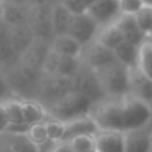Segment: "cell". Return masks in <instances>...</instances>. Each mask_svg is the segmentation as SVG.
Segmentation results:
<instances>
[{
	"label": "cell",
	"mask_w": 152,
	"mask_h": 152,
	"mask_svg": "<svg viewBox=\"0 0 152 152\" xmlns=\"http://www.w3.org/2000/svg\"><path fill=\"white\" fill-rule=\"evenodd\" d=\"M5 74L11 89L15 96L21 100H35L37 99V94L40 89V84L44 77V72L42 69H36L28 67L26 64L18 61L16 64L8 67Z\"/></svg>",
	"instance_id": "obj_1"
},
{
	"label": "cell",
	"mask_w": 152,
	"mask_h": 152,
	"mask_svg": "<svg viewBox=\"0 0 152 152\" xmlns=\"http://www.w3.org/2000/svg\"><path fill=\"white\" fill-rule=\"evenodd\" d=\"M95 72L108 97H121L129 92V68L120 61L113 60Z\"/></svg>",
	"instance_id": "obj_2"
},
{
	"label": "cell",
	"mask_w": 152,
	"mask_h": 152,
	"mask_svg": "<svg viewBox=\"0 0 152 152\" xmlns=\"http://www.w3.org/2000/svg\"><path fill=\"white\" fill-rule=\"evenodd\" d=\"M94 104L95 103L87 96H84L83 94L74 91L45 111L52 119L60 120L63 123H68L75 119L89 115Z\"/></svg>",
	"instance_id": "obj_3"
},
{
	"label": "cell",
	"mask_w": 152,
	"mask_h": 152,
	"mask_svg": "<svg viewBox=\"0 0 152 152\" xmlns=\"http://www.w3.org/2000/svg\"><path fill=\"white\" fill-rule=\"evenodd\" d=\"M100 131L124 132L123 107L120 97H107L103 102L94 104L89 113Z\"/></svg>",
	"instance_id": "obj_4"
},
{
	"label": "cell",
	"mask_w": 152,
	"mask_h": 152,
	"mask_svg": "<svg viewBox=\"0 0 152 152\" xmlns=\"http://www.w3.org/2000/svg\"><path fill=\"white\" fill-rule=\"evenodd\" d=\"M123 107L124 132L139 131L150 123L152 118V104L131 94L120 97Z\"/></svg>",
	"instance_id": "obj_5"
},
{
	"label": "cell",
	"mask_w": 152,
	"mask_h": 152,
	"mask_svg": "<svg viewBox=\"0 0 152 152\" xmlns=\"http://www.w3.org/2000/svg\"><path fill=\"white\" fill-rule=\"evenodd\" d=\"M74 92L72 79L61 75H45L40 84V89L37 94L36 102L44 110L50 108L51 105L56 104L61 99Z\"/></svg>",
	"instance_id": "obj_6"
},
{
	"label": "cell",
	"mask_w": 152,
	"mask_h": 152,
	"mask_svg": "<svg viewBox=\"0 0 152 152\" xmlns=\"http://www.w3.org/2000/svg\"><path fill=\"white\" fill-rule=\"evenodd\" d=\"M72 84H74V91H77L87 96L89 100L96 104L99 102L107 99L104 89L100 84L99 79L96 76V72L92 68L87 67L86 64H81L80 69L72 76Z\"/></svg>",
	"instance_id": "obj_7"
},
{
	"label": "cell",
	"mask_w": 152,
	"mask_h": 152,
	"mask_svg": "<svg viewBox=\"0 0 152 152\" xmlns=\"http://www.w3.org/2000/svg\"><path fill=\"white\" fill-rule=\"evenodd\" d=\"M51 11L52 4H31L29 27L34 31L35 37L52 43L55 35L51 23Z\"/></svg>",
	"instance_id": "obj_8"
},
{
	"label": "cell",
	"mask_w": 152,
	"mask_h": 152,
	"mask_svg": "<svg viewBox=\"0 0 152 152\" xmlns=\"http://www.w3.org/2000/svg\"><path fill=\"white\" fill-rule=\"evenodd\" d=\"M99 29L100 27L87 12L74 13L71 26L68 29V35L84 47V45H87L88 43L94 42L96 39Z\"/></svg>",
	"instance_id": "obj_9"
},
{
	"label": "cell",
	"mask_w": 152,
	"mask_h": 152,
	"mask_svg": "<svg viewBox=\"0 0 152 152\" xmlns=\"http://www.w3.org/2000/svg\"><path fill=\"white\" fill-rule=\"evenodd\" d=\"M80 60L87 67L96 71V69L112 63L113 60H116V58H115L113 51L103 47L100 43L94 40V42L88 43L87 45L83 47L81 53H80Z\"/></svg>",
	"instance_id": "obj_10"
},
{
	"label": "cell",
	"mask_w": 152,
	"mask_h": 152,
	"mask_svg": "<svg viewBox=\"0 0 152 152\" xmlns=\"http://www.w3.org/2000/svg\"><path fill=\"white\" fill-rule=\"evenodd\" d=\"M86 12L96 21L100 28L115 23L116 19L121 15L119 0H95Z\"/></svg>",
	"instance_id": "obj_11"
},
{
	"label": "cell",
	"mask_w": 152,
	"mask_h": 152,
	"mask_svg": "<svg viewBox=\"0 0 152 152\" xmlns=\"http://www.w3.org/2000/svg\"><path fill=\"white\" fill-rule=\"evenodd\" d=\"M50 51H51V42L35 37L32 44L28 47V50L19 58V61L28 67H32V68L42 69L43 63H44Z\"/></svg>",
	"instance_id": "obj_12"
},
{
	"label": "cell",
	"mask_w": 152,
	"mask_h": 152,
	"mask_svg": "<svg viewBox=\"0 0 152 152\" xmlns=\"http://www.w3.org/2000/svg\"><path fill=\"white\" fill-rule=\"evenodd\" d=\"M99 127L96 126L95 120L89 115L83 116V118L75 119L68 123H64V134L61 140L63 142H71L72 139L77 136H83V135H89V136H95L99 132Z\"/></svg>",
	"instance_id": "obj_13"
},
{
	"label": "cell",
	"mask_w": 152,
	"mask_h": 152,
	"mask_svg": "<svg viewBox=\"0 0 152 152\" xmlns=\"http://www.w3.org/2000/svg\"><path fill=\"white\" fill-rule=\"evenodd\" d=\"M128 94L152 104V80L137 66L134 67V68H129Z\"/></svg>",
	"instance_id": "obj_14"
},
{
	"label": "cell",
	"mask_w": 152,
	"mask_h": 152,
	"mask_svg": "<svg viewBox=\"0 0 152 152\" xmlns=\"http://www.w3.org/2000/svg\"><path fill=\"white\" fill-rule=\"evenodd\" d=\"M95 148L97 152H124L126 132L99 131L95 135Z\"/></svg>",
	"instance_id": "obj_15"
},
{
	"label": "cell",
	"mask_w": 152,
	"mask_h": 152,
	"mask_svg": "<svg viewBox=\"0 0 152 152\" xmlns=\"http://www.w3.org/2000/svg\"><path fill=\"white\" fill-rule=\"evenodd\" d=\"M3 21L10 27L28 26L31 18V3H11L4 1Z\"/></svg>",
	"instance_id": "obj_16"
},
{
	"label": "cell",
	"mask_w": 152,
	"mask_h": 152,
	"mask_svg": "<svg viewBox=\"0 0 152 152\" xmlns=\"http://www.w3.org/2000/svg\"><path fill=\"white\" fill-rule=\"evenodd\" d=\"M19 61L11 40V28L7 23L0 21V66L11 67Z\"/></svg>",
	"instance_id": "obj_17"
},
{
	"label": "cell",
	"mask_w": 152,
	"mask_h": 152,
	"mask_svg": "<svg viewBox=\"0 0 152 152\" xmlns=\"http://www.w3.org/2000/svg\"><path fill=\"white\" fill-rule=\"evenodd\" d=\"M115 24L119 27V29L123 32L124 39L135 45H140L143 39L147 36V35L139 28L137 21L134 15H123V13H121V15L116 19Z\"/></svg>",
	"instance_id": "obj_18"
},
{
	"label": "cell",
	"mask_w": 152,
	"mask_h": 152,
	"mask_svg": "<svg viewBox=\"0 0 152 152\" xmlns=\"http://www.w3.org/2000/svg\"><path fill=\"white\" fill-rule=\"evenodd\" d=\"M72 18H74V13H72L63 3H55V4H52L51 23H52L53 35L59 36V35L68 34Z\"/></svg>",
	"instance_id": "obj_19"
},
{
	"label": "cell",
	"mask_w": 152,
	"mask_h": 152,
	"mask_svg": "<svg viewBox=\"0 0 152 152\" xmlns=\"http://www.w3.org/2000/svg\"><path fill=\"white\" fill-rule=\"evenodd\" d=\"M11 28V40L18 58H20L28 47L35 40V34L32 28L28 26H18V27H10Z\"/></svg>",
	"instance_id": "obj_20"
},
{
	"label": "cell",
	"mask_w": 152,
	"mask_h": 152,
	"mask_svg": "<svg viewBox=\"0 0 152 152\" xmlns=\"http://www.w3.org/2000/svg\"><path fill=\"white\" fill-rule=\"evenodd\" d=\"M95 40H96L97 43H100L103 47L108 48V50H111V51H115L121 43L126 42L123 32L119 29V27L116 26L115 23L108 24V26H105V27H102V28L99 29V32H97Z\"/></svg>",
	"instance_id": "obj_21"
},
{
	"label": "cell",
	"mask_w": 152,
	"mask_h": 152,
	"mask_svg": "<svg viewBox=\"0 0 152 152\" xmlns=\"http://www.w3.org/2000/svg\"><path fill=\"white\" fill-rule=\"evenodd\" d=\"M51 48L59 55L64 56H75V58H80L83 45L77 43L74 37H71L68 34L66 35H59L55 36L51 43Z\"/></svg>",
	"instance_id": "obj_22"
},
{
	"label": "cell",
	"mask_w": 152,
	"mask_h": 152,
	"mask_svg": "<svg viewBox=\"0 0 152 152\" xmlns=\"http://www.w3.org/2000/svg\"><path fill=\"white\" fill-rule=\"evenodd\" d=\"M21 105H23L24 121L31 126L37 123H45L52 119L47 111L35 100H21Z\"/></svg>",
	"instance_id": "obj_23"
},
{
	"label": "cell",
	"mask_w": 152,
	"mask_h": 152,
	"mask_svg": "<svg viewBox=\"0 0 152 152\" xmlns=\"http://www.w3.org/2000/svg\"><path fill=\"white\" fill-rule=\"evenodd\" d=\"M115 58L118 61L127 67V68H134L137 66V59H139V45H135L129 42H123L115 51Z\"/></svg>",
	"instance_id": "obj_24"
},
{
	"label": "cell",
	"mask_w": 152,
	"mask_h": 152,
	"mask_svg": "<svg viewBox=\"0 0 152 152\" xmlns=\"http://www.w3.org/2000/svg\"><path fill=\"white\" fill-rule=\"evenodd\" d=\"M151 140L147 135L139 131L126 132V148L124 152H150Z\"/></svg>",
	"instance_id": "obj_25"
},
{
	"label": "cell",
	"mask_w": 152,
	"mask_h": 152,
	"mask_svg": "<svg viewBox=\"0 0 152 152\" xmlns=\"http://www.w3.org/2000/svg\"><path fill=\"white\" fill-rule=\"evenodd\" d=\"M137 67L152 80V36L147 35L139 45Z\"/></svg>",
	"instance_id": "obj_26"
},
{
	"label": "cell",
	"mask_w": 152,
	"mask_h": 152,
	"mask_svg": "<svg viewBox=\"0 0 152 152\" xmlns=\"http://www.w3.org/2000/svg\"><path fill=\"white\" fill-rule=\"evenodd\" d=\"M5 143L13 152H37L36 144L32 143L27 135H10Z\"/></svg>",
	"instance_id": "obj_27"
},
{
	"label": "cell",
	"mask_w": 152,
	"mask_h": 152,
	"mask_svg": "<svg viewBox=\"0 0 152 152\" xmlns=\"http://www.w3.org/2000/svg\"><path fill=\"white\" fill-rule=\"evenodd\" d=\"M81 64L83 63H81L80 58L60 55V60H59V67H58V75L72 77V76L80 69Z\"/></svg>",
	"instance_id": "obj_28"
},
{
	"label": "cell",
	"mask_w": 152,
	"mask_h": 152,
	"mask_svg": "<svg viewBox=\"0 0 152 152\" xmlns=\"http://www.w3.org/2000/svg\"><path fill=\"white\" fill-rule=\"evenodd\" d=\"M4 110L10 123H24L21 100H18V99L8 100V102L4 103Z\"/></svg>",
	"instance_id": "obj_29"
},
{
	"label": "cell",
	"mask_w": 152,
	"mask_h": 152,
	"mask_svg": "<svg viewBox=\"0 0 152 152\" xmlns=\"http://www.w3.org/2000/svg\"><path fill=\"white\" fill-rule=\"evenodd\" d=\"M69 143H71L74 152H91L96 150L95 148V136H89V135L77 136L72 139Z\"/></svg>",
	"instance_id": "obj_30"
},
{
	"label": "cell",
	"mask_w": 152,
	"mask_h": 152,
	"mask_svg": "<svg viewBox=\"0 0 152 152\" xmlns=\"http://www.w3.org/2000/svg\"><path fill=\"white\" fill-rule=\"evenodd\" d=\"M135 19H136V21H137L139 28L142 29L145 35H150L151 29H152V8L144 7L140 12H137L136 15H135Z\"/></svg>",
	"instance_id": "obj_31"
},
{
	"label": "cell",
	"mask_w": 152,
	"mask_h": 152,
	"mask_svg": "<svg viewBox=\"0 0 152 152\" xmlns=\"http://www.w3.org/2000/svg\"><path fill=\"white\" fill-rule=\"evenodd\" d=\"M59 60H60V55L51 48L48 52L47 58H45L44 63H43L42 71L45 75H56L58 74V67H59Z\"/></svg>",
	"instance_id": "obj_32"
},
{
	"label": "cell",
	"mask_w": 152,
	"mask_h": 152,
	"mask_svg": "<svg viewBox=\"0 0 152 152\" xmlns=\"http://www.w3.org/2000/svg\"><path fill=\"white\" fill-rule=\"evenodd\" d=\"M45 128H47V134L50 139L53 140H61L64 134V123L56 119H50L48 121H45Z\"/></svg>",
	"instance_id": "obj_33"
},
{
	"label": "cell",
	"mask_w": 152,
	"mask_h": 152,
	"mask_svg": "<svg viewBox=\"0 0 152 152\" xmlns=\"http://www.w3.org/2000/svg\"><path fill=\"white\" fill-rule=\"evenodd\" d=\"M27 136H28L29 140H31L32 143H35V144H39V143L47 140L48 134H47V128H45V123H37V124L31 126Z\"/></svg>",
	"instance_id": "obj_34"
},
{
	"label": "cell",
	"mask_w": 152,
	"mask_h": 152,
	"mask_svg": "<svg viewBox=\"0 0 152 152\" xmlns=\"http://www.w3.org/2000/svg\"><path fill=\"white\" fill-rule=\"evenodd\" d=\"M119 7H120V12L123 15L135 16L144 8V4L142 0H119Z\"/></svg>",
	"instance_id": "obj_35"
},
{
	"label": "cell",
	"mask_w": 152,
	"mask_h": 152,
	"mask_svg": "<svg viewBox=\"0 0 152 152\" xmlns=\"http://www.w3.org/2000/svg\"><path fill=\"white\" fill-rule=\"evenodd\" d=\"M15 94L11 89L10 83H8L7 77H5V74H1L0 72V104H4L5 102L11 99H15Z\"/></svg>",
	"instance_id": "obj_36"
},
{
	"label": "cell",
	"mask_w": 152,
	"mask_h": 152,
	"mask_svg": "<svg viewBox=\"0 0 152 152\" xmlns=\"http://www.w3.org/2000/svg\"><path fill=\"white\" fill-rule=\"evenodd\" d=\"M95 0H64L63 4L72 13H83Z\"/></svg>",
	"instance_id": "obj_37"
},
{
	"label": "cell",
	"mask_w": 152,
	"mask_h": 152,
	"mask_svg": "<svg viewBox=\"0 0 152 152\" xmlns=\"http://www.w3.org/2000/svg\"><path fill=\"white\" fill-rule=\"evenodd\" d=\"M31 124L28 123H8V126L5 127V131L8 135H27L29 132Z\"/></svg>",
	"instance_id": "obj_38"
},
{
	"label": "cell",
	"mask_w": 152,
	"mask_h": 152,
	"mask_svg": "<svg viewBox=\"0 0 152 152\" xmlns=\"http://www.w3.org/2000/svg\"><path fill=\"white\" fill-rule=\"evenodd\" d=\"M59 142H60V140H59ZM59 142L58 140H53V139H50V137H48L47 140H44V142L36 144L37 152H53Z\"/></svg>",
	"instance_id": "obj_39"
},
{
	"label": "cell",
	"mask_w": 152,
	"mask_h": 152,
	"mask_svg": "<svg viewBox=\"0 0 152 152\" xmlns=\"http://www.w3.org/2000/svg\"><path fill=\"white\" fill-rule=\"evenodd\" d=\"M8 118H7V113H5L4 110V104H0V132H4L5 131V127L8 126Z\"/></svg>",
	"instance_id": "obj_40"
},
{
	"label": "cell",
	"mask_w": 152,
	"mask_h": 152,
	"mask_svg": "<svg viewBox=\"0 0 152 152\" xmlns=\"http://www.w3.org/2000/svg\"><path fill=\"white\" fill-rule=\"evenodd\" d=\"M53 152H74V150H72V145L69 142H63V140H60Z\"/></svg>",
	"instance_id": "obj_41"
},
{
	"label": "cell",
	"mask_w": 152,
	"mask_h": 152,
	"mask_svg": "<svg viewBox=\"0 0 152 152\" xmlns=\"http://www.w3.org/2000/svg\"><path fill=\"white\" fill-rule=\"evenodd\" d=\"M0 152H13V151L11 150L7 143H3V144H0Z\"/></svg>",
	"instance_id": "obj_42"
},
{
	"label": "cell",
	"mask_w": 152,
	"mask_h": 152,
	"mask_svg": "<svg viewBox=\"0 0 152 152\" xmlns=\"http://www.w3.org/2000/svg\"><path fill=\"white\" fill-rule=\"evenodd\" d=\"M144 7H148V8H152V0H142Z\"/></svg>",
	"instance_id": "obj_43"
},
{
	"label": "cell",
	"mask_w": 152,
	"mask_h": 152,
	"mask_svg": "<svg viewBox=\"0 0 152 152\" xmlns=\"http://www.w3.org/2000/svg\"><path fill=\"white\" fill-rule=\"evenodd\" d=\"M3 15H4V7L3 3H0V21H3Z\"/></svg>",
	"instance_id": "obj_44"
},
{
	"label": "cell",
	"mask_w": 152,
	"mask_h": 152,
	"mask_svg": "<svg viewBox=\"0 0 152 152\" xmlns=\"http://www.w3.org/2000/svg\"><path fill=\"white\" fill-rule=\"evenodd\" d=\"M5 1H11V3H31V0H5Z\"/></svg>",
	"instance_id": "obj_45"
},
{
	"label": "cell",
	"mask_w": 152,
	"mask_h": 152,
	"mask_svg": "<svg viewBox=\"0 0 152 152\" xmlns=\"http://www.w3.org/2000/svg\"><path fill=\"white\" fill-rule=\"evenodd\" d=\"M52 1V4H55V3H63L64 0H51Z\"/></svg>",
	"instance_id": "obj_46"
},
{
	"label": "cell",
	"mask_w": 152,
	"mask_h": 152,
	"mask_svg": "<svg viewBox=\"0 0 152 152\" xmlns=\"http://www.w3.org/2000/svg\"><path fill=\"white\" fill-rule=\"evenodd\" d=\"M5 1V0H0V3H4Z\"/></svg>",
	"instance_id": "obj_47"
},
{
	"label": "cell",
	"mask_w": 152,
	"mask_h": 152,
	"mask_svg": "<svg viewBox=\"0 0 152 152\" xmlns=\"http://www.w3.org/2000/svg\"><path fill=\"white\" fill-rule=\"evenodd\" d=\"M150 36H152V29H151V34H150Z\"/></svg>",
	"instance_id": "obj_48"
},
{
	"label": "cell",
	"mask_w": 152,
	"mask_h": 152,
	"mask_svg": "<svg viewBox=\"0 0 152 152\" xmlns=\"http://www.w3.org/2000/svg\"><path fill=\"white\" fill-rule=\"evenodd\" d=\"M91 152H97V151H96V150H95V151H91Z\"/></svg>",
	"instance_id": "obj_49"
}]
</instances>
